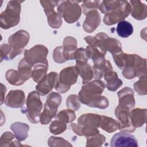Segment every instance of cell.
<instances>
[{
  "label": "cell",
  "instance_id": "obj_17",
  "mask_svg": "<svg viewBox=\"0 0 147 147\" xmlns=\"http://www.w3.org/2000/svg\"><path fill=\"white\" fill-rule=\"evenodd\" d=\"M86 20L83 24V28L87 33L94 32L100 23V16L97 10H92L86 14Z\"/></svg>",
  "mask_w": 147,
  "mask_h": 147
},
{
  "label": "cell",
  "instance_id": "obj_36",
  "mask_svg": "<svg viewBox=\"0 0 147 147\" xmlns=\"http://www.w3.org/2000/svg\"><path fill=\"white\" fill-rule=\"evenodd\" d=\"M49 131L55 135L61 134L67 129L66 123L60 120H55L49 125Z\"/></svg>",
  "mask_w": 147,
  "mask_h": 147
},
{
  "label": "cell",
  "instance_id": "obj_10",
  "mask_svg": "<svg viewBox=\"0 0 147 147\" xmlns=\"http://www.w3.org/2000/svg\"><path fill=\"white\" fill-rule=\"evenodd\" d=\"M30 39L28 32L25 30H20L11 34L8 38V42L13 51L17 55L22 52L23 48L28 44Z\"/></svg>",
  "mask_w": 147,
  "mask_h": 147
},
{
  "label": "cell",
  "instance_id": "obj_3",
  "mask_svg": "<svg viewBox=\"0 0 147 147\" xmlns=\"http://www.w3.org/2000/svg\"><path fill=\"white\" fill-rule=\"evenodd\" d=\"M102 115L96 114L88 113L82 115L76 123H71L72 131L80 136L89 137L99 133L98 127L100 126Z\"/></svg>",
  "mask_w": 147,
  "mask_h": 147
},
{
  "label": "cell",
  "instance_id": "obj_45",
  "mask_svg": "<svg viewBox=\"0 0 147 147\" xmlns=\"http://www.w3.org/2000/svg\"><path fill=\"white\" fill-rule=\"evenodd\" d=\"M1 105H2L3 102L5 101V99H4V96L6 94V88L5 87V86H4L2 83H1Z\"/></svg>",
  "mask_w": 147,
  "mask_h": 147
},
{
  "label": "cell",
  "instance_id": "obj_12",
  "mask_svg": "<svg viewBox=\"0 0 147 147\" xmlns=\"http://www.w3.org/2000/svg\"><path fill=\"white\" fill-rule=\"evenodd\" d=\"M111 146H138V142L135 137L124 131L117 133L114 134L110 141Z\"/></svg>",
  "mask_w": 147,
  "mask_h": 147
},
{
  "label": "cell",
  "instance_id": "obj_22",
  "mask_svg": "<svg viewBox=\"0 0 147 147\" xmlns=\"http://www.w3.org/2000/svg\"><path fill=\"white\" fill-rule=\"evenodd\" d=\"M146 117V109L137 108L130 111L131 122L132 125L136 128L142 126L145 123Z\"/></svg>",
  "mask_w": 147,
  "mask_h": 147
},
{
  "label": "cell",
  "instance_id": "obj_33",
  "mask_svg": "<svg viewBox=\"0 0 147 147\" xmlns=\"http://www.w3.org/2000/svg\"><path fill=\"white\" fill-rule=\"evenodd\" d=\"M105 140V137L99 133L92 136L87 137L86 146L100 147L103 144Z\"/></svg>",
  "mask_w": 147,
  "mask_h": 147
},
{
  "label": "cell",
  "instance_id": "obj_32",
  "mask_svg": "<svg viewBox=\"0 0 147 147\" xmlns=\"http://www.w3.org/2000/svg\"><path fill=\"white\" fill-rule=\"evenodd\" d=\"M18 55L13 51L9 44H3L1 45V61L3 60H12Z\"/></svg>",
  "mask_w": 147,
  "mask_h": 147
},
{
  "label": "cell",
  "instance_id": "obj_20",
  "mask_svg": "<svg viewBox=\"0 0 147 147\" xmlns=\"http://www.w3.org/2000/svg\"><path fill=\"white\" fill-rule=\"evenodd\" d=\"M103 76L106 81V87L109 91H115L122 84V81L118 78L117 72L113 70L106 72Z\"/></svg>",
  "mask_w": 147,
  "mask_h": 147
},
{
  "label": "cell",
  "instance_id": "obj_31",
  "mask_svg": "<svg viewBox=\"0 0 147 147\" xmlns=\"http://www.w3.org/2000/svg\"><path fill=\"white\" fill-rule=\"evenodd\" d=\"M122 1H105L99 5V8L101 13L107 14L119 7Z\"/></svg>",
  "mask_w": 147,
  "mask_h": 147
},
{
  "label": "cell",
  "instance_id": "obj_14",
  "mask_svg": "<svg viewBox=\"0 0 147 147\" xmlns=\"http://www.w3.org/2000/svg\"><path fill=\"white\" fill-rule=\"evenodd\" d=\"M25 95L23 91L20 90H11L5 100L6 105L11 108H20L24 106Z\"/></svg>",
  "mask_w": 147,
  "mask_h": 147
},
{
  "label": "cell",
  "instance_id": "obj_16",
  "mask_svg": "<svg viewBox=\"0 0 147 147\" xmlns=\"http://www.w3.org/2000/svg\"><path fill=\"white\" fill-rule=\"evenodd\" d=\"M96 36L102 40L106 50L110 52L112 55L122 52L121 44L117 39L110 38L106 33L103 32L98 33L96 34Z\"/></svg>",
  "mask_w": 147,
  "mask_h": 147
},
{
  "label": "cell",
  "instance_id": "obj_7",
  "mask_svg": "<svg viewBox=\"0 0 147 147\" xmlns=\"http://www.w3.org/2000/svg\"><path fill=\"white\" fill-rule=\"evenodd\" d=\"M78 73L75 67H68L63 69L57 78L55 88L60 93L67 92L72 85L76 83L78 79Z\"/></svg>",
  "mask_w": 147,
  "mask_h": 147
},
{
  "label": "cell",
  "instance_id": "obj_4",
  "mask_svg": "<svg viewBox=\"0 0 147 147\" xmlns=\"http://www.w3.org/2000/svg\"><path fill=\"white\" fill-rule=\"evenodd\" d=\"M22 1H10L8 2L5 10L0 16V26L8 29L18 24L20 20L21 3Z\"/></svg>",
  "mask_w": 147,
  "mask_h": 147
},
{
  "label": "cell",
  "instance_id": "obj_2",
  "mask_svg": "<svg viewBox=\"0 0 147 147\" xmlns=\"http://www.w3.org/2000/svg\"><path fill=\"white\" fill-rule=\"evenodd\" d=\"M105 84L100 80H94L82 86L79 92V100L83 104L100 109H105L109 106L107 98L102 96Z\"/></svg>",
  "mask_w": 147,
  "mask_h": 147
},
{
  "label": "cell",
  "instance_id": "obj_37",
  "mask_svg": "<svg viewBox=\"0 0 147 147\" xmlns=\"http://www.w3.org/2000/svg\"><path fill=\"white\" fill-rule=\"evenodd\" d=\"M56 115V113L52 111L44 106V110L40 115V122L42 125L48 124Z\"/></svg>",
  "mask_w": 147,
  "mask_h": 147
},
{
  "label": "cell",
  "instance_id": "obj_43",
  "mask_svg": "<svg viewBox=\"0 0 147 147\" xmlns=\"http://www.w3.org/2000/svg\"><path fill=\"white\" fill-rule=\"evenodd\" d=\"M59 1H40L41 5L44 7V10L45 15H48L51 12L54 11V7L58 5Z\"/></svg>",
  "mask_w": 147,
  "mask_h": 147
},
{
  "label": "cell",
  "instance_id": "obj_1",
  "mask_svg": "<svg viewBox=\"0 0 147 147\" xmlns=\"http://www.w3.org/2000/svg\"><path fill=\"white\" fill-rule=\"evenodd\" d=\"M117 66L122 71V75L127 79H131L136 76L146 75V59H142L136 54H127L121 52L113 55Z\"/></svg>",
  "mask_w": 147,
  "mask_h": 147
},
{
  "label": "cell",
  "instance_id": "obj_40",
  "mask_svg": "<svg viewBox=\"0 0 147 147\" xmlns=\"http://www.w3.org/2000/svg\"><path fill=\"white\" fill-rule=\"evenodd\" d=\"M48 144L49 146H72L68 141L61 137H56L54 136L50 137L48 141Z\"/></svg>",
  "mask_w": 147,
  "mask_h": 147
},
{
  "label": "cell",
  "instance_id": "obj_41",
  "mask_svg": "<svg viewBox=\"0 0 147 147\" xmlns=\"http://www.w3.org/2000/svg\"><path fill=\"white\" fill-rule=\"evenodd\" d=\"M100 1H83L82 5L83 13L86 15L87 12L92 10H96L99 7Z\"/></svg>",
  "mask_w": 147,
  "mask_h": 147
},
{
  "label": "cell",
  "instance_id": "obj_18",
  "mask_svg": "<svg viewBox=\"0 0 147 147\" xmlns=\"http://www.w3.org/2000/svg\"><path fill=\"white\" fill-rule=\"evenodd\" d=\"M76 49V40L71 36L65 37L63 41V56L65 61L74 60V54Z\"/></svg>",
  "mask_w": 147,
  "mask_h": 147
},
{
  "label": "cell",
  "instance_id": "obj_15",
  "mask_svg": "<svg viewBox=\"0 0 147 147\" xmlns=\"http://www.w3.org/2000/svg\"><path fill=\"white\" fill-rule=\"evenodd\" d=\"M119 100L118 106L132 110L135 106L133 90L127 87L121 89L117 93Z\"/></svg>",
  "mask_w": 147,
  "mask_h": 147
},
{
  "label": "cell",
  "instance_id": "obj_5",
  "mask_svg": "<svg viewBox=\"0 0 147 147\" xmlns=\"http://www.w3.org/2000/svg\"><path fill=\"white\" fill-rule=\"evenodd\" d=\"M40 95L37 91L30 92L26 99V107L23 106L21 110L22 113L26 114L29 121L33 123H37L40 121V115L42 108Z\"/></svg>",
  "mask_w": 147,
  "mask_h": 147
},
{
  "label": "cell",
  "instance_id": "obj_44",
  "mask_svg": "<svg viewBox=\"0 0 147 147\" xmlns=\"http://www.w3.org/2000/svg\"><path fill=\"white\" fill-rule=\"evenodd\" d=\"M53 59L54 61L57 63H63L65 62L63 56V46H59L54 49Z\"/></svg>",
  "mask_w": 147,
  "mask_h": 147
},
{
  "label": "cell",
  "instance_id": "obj_25",
  "mask_svg": "<svg viewBox=\"0 0 147 147\" xmlns=\"http://www.w3.org/2000/svg\"><path fill=\"white\" fill-rule=\"evenodd\" d=\"M61 96L57 92H52L48 95L44 106L53 112L57 113V109L61 104Z\"/></svg>",
  "mask_w": 147,
  "mask_h": 147
},
{
  "label": "cell",
  "instance_id": "obj_6",
  "mask_svg": "<svg viewBox=\"0 0 147 147\" xmlns=\"http://www.w3.org/2000/svg\"><path fill=\"white\" fill-rule=\"evenodd\" d=\"M80 2L65 1L60 2L57 7V13L68 24L77 21L82 13V10L78 3Z\"/></svg>",
  "mask_w": 147,
  "mask_h": 147
},
{
  "label": "cell",
  "instance_id": "obj_27",
  "mask_svg": "<svg viewBox=\"0 0 147 147\" xmlns=\"http://www.w3.org/2000/svg\"><path fill=\"white\" fill-rule=\"evenodd\" d=\"M16 138L14 134L10 131L4 132L1 137L0 146H24L20 143V141Z\"/></svg>",
  "mask_w": 147,
  "mask_h": 147
},
{
  "label": "cell",
  "instance_id": "obj_19",
  "mask_svg": "<svg viewBox=\"0 0 147 147\" xmlns=\"http://www.w3.org/2000/svg\"><path fill=\"white\" fill-rule=\"evenodd\" d=\"M75 66L78 75L82 78V83L85 84L88 83L94 76V72L91 66L87 63L76 62Z\"/></svg>",
  "mask_w": 147,
  "mask_h": 147
},
{
  "label": "cell",
  "instance_id": "obj_24",
  "mask_svg": "<svg viewBox=\"0 0 147 147\" xmlns=\"http://www.w3.org/2000/svg\"><path fill=\"white\" fill-rule=\"evenodd\" d=\"M32 72L31 77L33 80L38 83L42 78L47 75V72L48 68V63H39L34 65Z\"/></svg>",
  "mask_w": 147,
  "mask_h": 147
},
{
  "label": "cell",
  "instance_id": "obj_34",
  "mask_svg": "<svg viewBox=\"0 0 147 147\" xmlns=\"http://www.w3.org/2000/svg\"><path fill=\"white\" fill-rule=\"evenodd\" d=\"M56 118L65 123H68L76 119V114L74 110L68 109V110H63L60 111L57 114Z\"/></svg>",
  "mask_w": 147,
  "mask_h": 147
},
{
  "label": "cell",
  "instance_id": "obj_38",
  "mask_svg": "<svg viewBox=\"0 0 147 147\" xmlns=\"http://www.w3.org/2000/svg\"><path fill=\"white\" fill-rule=\"evenodd\" d=\"M134 88L136 91L140 95L146 94V76H141L140 79L134 84Z\"/></svg>",
  "mask_w": 147,
  "mask_h": 147
},
{
  "label": "cell",
  "instance_id": "obj_9",
  "mask_svg": "<svg viewBox=\"0 0 147 147\" xmlns=\"http://www.w3.org/2000/svg\"><path fill=\"white\" fill-rule=\"evenodd\" d=\"M48 50L44 45L38 44L30 49L25 50L24 59L32 67L39 63H48L47 56Z\"/></svg>",
  "mask_w": 147,
  "mask_h": 147
},
{
  "label": "cell",
  "instance_id": "obj_21",
  "mask_svg": "<svg viewBox=\"0 0 147 147\" xmlns=\"http://www.w3.org/2000/svg\"><path fill=\"white\" fill-rule=\"evenodd\" d=\"M10 129L14 132L16 139L22 141L28 137L29 126L25 123L16 122L11 125Z\"/></svg>",
  "mask_w": 147,
  "mask_h": 147
},
{
  "label": "cell",
  "instance_id": "obj_13",
  "mask_svg": "<svg viewBox=\"0 0 147 147\" xmlns=\"http://www.w3.org/2000/svg\"><path fill=\"white\" fill-rule=\"evenodd\" d=\"M57 73L52 72L42 78L36 86V90L42 96L49 93L56 84L57 79Z\"/></svg>",
  "mask_w": 147,
  "mask_h": 147
},
{
  "label": "cell",
  "instance_id": "obj_29",
  "mask_svg": "<svg viewBox=\"0 0 147 147\" xmlns=\"http://www.w3.org/2000/svg\"><path fill=\"white\" fill-rule=\"evenodd\" d=\"M6 80L11 85L21 86L24 83L21 79L18 71L11 69L6 71L5 74Z\"/></svg>",
  "mask_w": 147,
  "mask_h": 147
},
{
  "label": "cell",
  "instance_id": "obj_23",
  "mask_svg": "<svg viewBox=\"0 0 147 147\" xmlns=\"http://www.w3.org/2000/svg\"><path fill=\"white\" fill-rule=\"evenodd\" d=\"M133 7L131 16L136 20H142L146 17V6L140 1H130Z\"/></svg>",
  "mask_w": 147,
  "mask_h": 147
},
{
  "label": "cell",
  "instance_id": "obj_35",
  "mask_svg": "<svg viewBox=\"0 0 147 147\" xmlns=\"http://www.w3.org/2000/svg\"><path fill=\"white\" fill-rule=\"evenodd\" d=\"M49 25L54 29L59 28L62 24L61 16L55 10L47 15Z\"/></svg>",
  "mask_w": 147,
  "mask_h": 147
},
{
  "label": "cell",
  "instance_id": "obj_30",
  "mask_svg": "<svg viewBox=\"0 0 147 147\" xmlns=\"http://www.w3.org/2000/svg\"><path fill=\"white\" fill-rule=\"evenodd\" d=\"M92 69L94 72V77L95 79L99 80L102 78L105 73L109 71L113 70V67L111 63L109 60H106L105 63L103 64H102L99 66H93Z\"/></svg>",
  "mask_w": 147,
  "mask_h": 147
},
{
  "label": "cell",
  "instance_id": "obj_11",
  "mask_svg": "<svg viewBox=\"0 0 147 147\" xmlns=\"http://www.w3.org/2000/svg\"><path fill=\"white\" fill-rule=\"evenodd\" d=\"M115 114L119 120V129L124 132H133L136 130L131 122L130 110L129 109L118 106L115 110Z\"/></svg>",
  "mask_w": 147,
  "mask_h": 147
},
{
  "label": "cell",
  "instance_id": "obj_39",
  "mask_svg": "<svg viewBox=\"0 0 147 147\" xmlns=\"http://www.w3.org/2000/svg\"><path fill=\"white\" fill-rule=\"evenodd\" d=\"M67 107L68 109L76 111L80 107V101L78 96L75 94H72L68 96L66 100Z\"/></svg>",
  "mask_w": 147,
  "mask_h": 147
},
{
  "label": "cell",
  "instance_id": "obj_42",
  "mask_svg": "<svg viewBox=\"0 0 147 147\" xmlns=\"http://www.w3.org/2000/svg\"><path fill=\"white\" fill-rule=\"evenodd\" d=\"M74 60H76V62L87 63L88 58L86 54V51L83 48L77 49L74 54Z\"/></svg>",
  "mask_w": 147,
  "mask_h": 147
},
{
  "label": "cell",
  "instance_id": "obj_28",
  "mask_svg": "<svg viewBox=\"0 0 147 147\" xmlns=\"http://www.w3.org/2000/svg\"><path fill=\"white\" fill-rule=\"evenodd\" d=\"M116 30L119 37L122 38H127L132 34L133 32V27L129 22L123 20L118 22Z\"/></svg>",
  "mask_w": 147,
  "mask_h": 147
},
{
  "label": "cell",
  "instance_id": "obj_8",
  "mask_svg": "<svg viewBox=\"0 0 147 147\" xmlns=\"http://www.w3.org/2000/svg\"><path fill=\"white\" fill-rule=\"evenodd\" d=\"M131 7L126 1H122L119 7L110 13L106 14L103 17V22L107 25H112L123 21L131 12Z\"/></svg>",
  "mask_w": 147,
  "mask_h": 147
},
{
  "label": "cell",
  "instance_id": "obj_26",
  "mask_svg": "<svg viewBox=\"0 0 147 147\" xmlns=\"http://www.w3.org/2000/svg\"><path fill=\"white\" fill-rule=\"evenodd\" d=\"M119 123L112 118L102 115L100 127L107 133H113L119 129Z\"/></svg>",
  "mask_w": 147,
  "mask_h": 147
}]
</instances>
